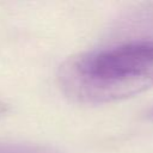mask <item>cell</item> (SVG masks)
<instances>
[{
	"mask_svg": "<svg viewBox=\"0 0 153 153\" xmlns=\"http://www.w3.org/2000/svg\"><path fill=\"white\" fill-rule=\"evenodd\" d=\"M148 117L153 120V108H152V109H151V110L148 111Z\"/></svg>",
	"mask_w": 153,
	"mask_h": 153,
	"instance_id": "4",
	"label": "cell"
},
{
	"mask_svg": "<svg viewBox=\"0 0 153 153\" xmlns=\"http://www.w3.org/2000/svg\"><path fill=\"white\" fill-rule=\"evenodd\" d=\"M5 110H6V105H5L4 103H0V114L4 112Z\"/></svg>",
	"mask_w": 153,
	"mask_h": 153,
	"instance_id": "3",
	"label": "cell"
},
{
	"mask_svg": "<svg viewBox=\"0 0 153 153\" xmlns=\"http://www.w3.org/2000/svg\"><path fill=\"white\" fill-rule=\"evenodd\" d=\"M59 82L72 99L104 104L153 87V41H134L68 59Z\"/></svg>",
	"mask_w": 153,
	"mask_h": 153,
	"instance_id": "1",
	"label": "cell"
},
{
	"mask_svg": "<svg viewBox=\"0 0 153 153\" xmlns=\"http://www.w3.org/2000/svg\"><path fill=\"white\" fill-rule=\"evenodd\" d=\"M0 153H56V152L43 146L0 142Z\"/></svg>",
	"mask_w": 153,
	"mask_h": 153,
	"instance_id": "2",
	"label": "cell"
}]
</instances>
